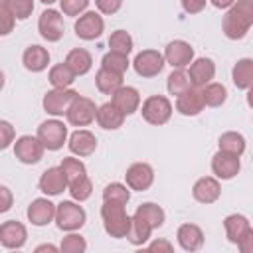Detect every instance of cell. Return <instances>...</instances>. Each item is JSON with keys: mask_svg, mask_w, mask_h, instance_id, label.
Returning a JSON list of instances; mask_svg holds the SVG:
<instances>
[{"mask_svg": "<svg viewBox=\"0 0 253 253\" xmlns=\"http://www.w3.org/2000/svg\"><path fill=\"white\" fill-rule=\"evenodd\" d=\"M217 146H219V150H225V152H231V154H235V156H241V154L245 152L247 142H245V136H243L241 132H237V130H227V132H223V134L219 136Z\"/></svg>", "mask_w": 253, "mask_h": 253, "instance_id": "obj_32", "label": "cell"}, {"mask_svg": "<svg viewBox=\"0 0 253 253\" xmlns=\"http://www.w3.org/2000/svg\"><path fill=\"white\" fill-rule=\"evenodd\" d=\"M95 6H97V10H99L101 14L111 16V14H117V12L121 10L123 0H95Z\"/></svg>", "mask_w": 253, "mask_h": 253, "instance_id": "obj_45", "label": "cell"}, {"mask_svg": "<svg viewBox=\"0 0 253 253\" xmlns=\"http://www.w3.org/2000/svg\"><path fill=\"white\" fill-rule=\"evenodd\" d=\"M101 219H103V227L105 233L115 237V239H123L128 235L132 217L126 213L125 204L119 202H103L101 206Z\"/></svg>", "mask_w": 253, "mask_h": 253, "instance_id": "obj_2", "label": "cell"}, {"mask_svg": "<svg viewBox=\"0 0 253 253\" xmlns=\"http://www.w3.org/2000/svg\"><path fill=\"white\" fill-rule=\"evenodd\" d=\"M16 24V14L12 10L10 0H0V34L8 36L14 30Z\"/></svg>", "mask_w": 253, "mask_h": 253, "instance_id": "obj_42", "label": "cell"}, {"mask_svg": "<svg viewBox=\"0 0 253 253\" xmlns=\"http://www.w3.org/2000/svg\"><path fill=\"white\" fill-rule=\"evenodd\" d=\"M67 188H69V194H71V198H73L75 202H85V200H89L91 194H93V182H91V178H89L87 174L81 176L79 180L71 182Z\"/></svg>", "mask_w": 253, "mask_h": 253, "instance_id": "obj_40", "label": "cell"}, {"mask_svg": "<svg viewBox=\"0 0 253 253\" xmlns=\"http://www.w3.org/2000/svg\"><path fill=\"white\" fill-rule=\"evenodd\" d=\"M241 170V160L239 156L231 154V152H225V150H217L213 156H211V172L215 178L219 180H231L239 174Z\"/></svg>", "mask_w": 253, "mask_h": 253, "instance_id": "obj_13", "label": "cell"}, {"mask_svg": "<svg viewBox=\"0 0 253 253\" xmlns=\"http://www.w3.org/2000/svg\"><path fill=\"white\" fill-rule=\"evenodd\" d=\"M75 97H77V91H73L71 87H65V89L53 87L51 91H47L43 95L42 105H43V111L47 115H51V117H63V115H67V111H69L71 103L75 101Z\"/></svg>", "mask_w": 253, "mask_h": 253, "instance_id": "obj_5", "label": "cell"}, {"mask_svg": "<svg viewBox=\"0 0 253 253\" xmlns=\"http://www.w3.org/2000/svg\"><path fill=\"white\" fill-rule=\"evenodd\" d=\"M95 85L103 95H113L119 87H123V73H115L101 67L95 75Z\"/></svg>", "mask_w": 253, "mask_h": 253, "instance_id": "obj_30", "label": "cell"}, {"mask_svg": "<svg viewBox=\"0 0 253 253\" xmlns=\"http://www.w3.org/2000/svg\"><path fill=\"white\" fill-rule=\"evenodd\" d=\"M111 103L121 111L125 113L126 117L136 113L140 109V93L136 87H130V85H123L119 87L113 95H111Z\"/></svg>", "mask_w": 253, "mask_h": 253, "instance_id": "obj_18", "label": "cell"}, {"mask_svg": "<svg viewBox=\"0 0 253 253\" xmlns=\"http://www.w3.org/2000/svg\"><path fill=\"white\" fill-rule=\"evenodd\" d=\"M202 95H204V103L206 107H221L227 101V89L221 83H208L202 87Z\"/></svg>", "mask_w": 253, "mask_h": 253, "instance_id": "obj_35", "label": "cell"}, {"mask_svg": "<svg viewBox=\"0 0 253 253\" xmlns=\"http://www.w3.org/2000/svg\"><path fill=\"white\" fill-rule=\"evenodd\" d=\"M190 87H194V85H192V81H190L188 71H184V69H172V73H170L168 79H166V89H168V93L174 95V97H178V95H182L184 91H188Z\"/></svg>", "mask_w": 253, "mask_h": 253, "instance_id": "obj_34", "label": "cell"}, {"mask_svg": "<svg viewBox=\"0 0 253 253\" xmlns=\"http://www.w3.org/2000/svg\"><path fill=\"white\" fill-rule=\"evenodd\" d=\"M164 57L166 63L172 65V69H184L190 67V63L194 61V47L184 40H174L166 45Z\"/></svg>", "mask_w": 253, "mask_h": 253, "instance_id": "obj_14", "label": "cell"}, {"mask_svg": "<svg viewBox=\"0 0 253 253\" xmlns=\"http://www.w3.org/2000/svg\"><path fill=\"white\" fill-rule=\"evenodd\" d=\"M0 132H2L0 148H2V150H6V148L14 142V126H12L8 121H0Z\"/></svg>", "mask_w": 253, "mask_h": 253, "instance_id": "obj_46", "label": "cell"}, {"mask_svg": "<svg viewBox=\"0 0 253 253\" xmlns=\"http://www.w3.org/2000/svg\"><path fill=\"white\" fill-rule=\"evenodd\" d=\"M85 221H87V213L79 206V202L65 200V202L57 204L55 225L61 231H77V229H81L85 225Z\"/></svg>", "mask_w": 253, "mask_h": 253, "instance_id": "obj_4", "label": "cell"}, {"mask_svg": "<svg viewBox=\"0 0 253 253\" xmlns=\"http://www.w3.org/2000/svg\"><path fill=\"white\" fill-rule=\"evenodd\" d=\"M40 2H42V4H47V6H49V4H53V2H59V0H40Z\"/></svg>", "mask_w": 253, "mask_h": 253, "instance_id": "obj_54", "label": "cell"}, {"mask_svg": "<svg viewBox=\"0 0 253 253\" xmlns=\"http://www.w3.org/2000/svg\"><path fill=\"white\" fill-rule=\"evenodd\" d=\"M241 253H253V227H249V231L241 237V241L237 243Z\"/></svg>", "mask_w": 253, "mask_h": 253, "instance_id": "obj_48", "label": "cell"}, {"mask_svg": "<svg viewBox=\"0 0 253 253\" xmlns=\"http://www.w3.org/2000/svg\"><path fill=\"white\" fill-rule=\"evenodd\" d=\"M43 150L45 146L42 144V140L32 134H24L14 142V156L22 164H38L43 156Z\"/></svg>", "mask_w": 253, "mask_h": 253, "instance_id": "obj_11", "label": "cell"}, {"mask_svg": "<svg viewBox=\"0 0 253 253\" xmlns=\"http://www.w3.org/2000/svg\"><path fill=\"white\" fill-rule=\"evenodd\" d=\"M152 227L144 221V219H140L138 215H132V223H130V229H128V235H126V239L132 243V245H144L148 239H150V235H152Z\"/></svg>", "mask_w": 253, "mask_h": 253, "instance_id": "obj_33", "label": "cell"}, {"mask_svg": "<svg viewBox=\"0 0 253 253\" xmlns=\"http://www.w3.org/2000/svg\"><path fill=\"white\" fill-rule=\"evenodd\" d=\"M130 200V188L121 182H111L103 188V202H119V204H128Z\"/></svg>", "mask_w": 253, "mask_h": 253, "instance_id": "obj_37", "label": "cell"}, {"mask_svg": "<svg viewBox=\"0 0 253 253\" xmlns=\"http://www.w3.org/2000/svg\"><path fill=\"white\" fill-rule=\"evenodd\" d=\"M251 223L249 219L243 215V213H229L225 219H223V229H225V237L229 243H239L241 237L249 231Z\"/></svg>", "mask_w": 253, "mask_h": 253, "instance_id": "obj_26", "label": "cell"}, {"mask_svg": "<svg viewBox=\"0 0 253 253\" xmlns=\"http://www.w3.org/2000/svg\"><path fill=\"white\" fill-rule=\"evenodd\" d=\"M63 12H57L53 8H47L38 18V32L45 42H59L63 38L65 26H63Z\"/></svg>", "mask_w": 253, "mask_h": 253, "instance_id": "obj_8", "label": "cell"}, {"mask_svg": "<svg viewBox=\"0 0 253 253\" xmlns=\"http://www.w3.org/2000/svg\"><path fill=\"white\" fill-rule=\"evenodd\" d=\"M172 103L168 97L164 95H150L142 101V107H140V113H142V119L148 123V125H154V126H162L170 121L172 117Z\"/></svg>", "mask_w": 253, "mask_h": 253, "instance_id": "obj_3", "label": "cell"}, {"mask_svg": "<svg viewBox=\"0 0 253 253\" xmlns=\"http://www.w3.org/2000/svg\"><path fill=\"white\" fill-rule=\"evenodd\" d=\"M75 71L63 61V63H55L49 73H47V79L51 83V87H57V89H65V87H71V83L75 81Z\"/></svg>", "mask_w": 253, "mask_h": 253, "instance_id": "obj_31", "label": "cell"}, {"mask_svg": "<svg viewBox=\"0 0 253 253\" xmlns=\"http://www.w3.org/2000/svg\"><path fill=\"white\" fill-rule=\"evenodd\" d=\"M73 30H75L77 38H81L85 42H93V40H97V38L103 36V32H105V20H103V16L99 12L89 10V12L81 14L75 20Z\"/></svg>", "mask_w": 253, "mask_h": 253, "instance_id": "obj_10", "label": "cell"}, {"mask_svg": "<svg viewBox=\"0 0 253 253\" xmlns=\"http://www.w3.org/2000/svg\"><path fill=\"white\" fill-rule=\"evenodd\" d=\"M231 81L237 89L247 91L253 85V59L251 57H241L231 69Z\"/></svg>", "mask_w": 253, "mask_h": 253, "instance_id": "obj_27", "label": "cell"}, {"mask_svg": "<svg viewBox=\"0 0 253 253\" xmlns=\"http://www.w3.org/2000/svg\"><path fill=\"white\" fill-rule=\"evenodd\" d=\"M65 63L75 71V75H85V73H89L91 67H93V57H91V53H89L87 49L75 47V49H71V51L67 53Z\"/></svg>", "mask_w": 253, "mask_h": 253, "instance_id": "obj_29", "label": "cell"}, {"mask_svg": "<svg viewBox=\"0 0 253 253\" xmlns=\"http://www.w3.org/2000/svg\"><path fill=\"white\" fill-rule=\"evenodd\" d=\"M247 105L253 109V85L247 89Z\"/></svg>", "mask_w": 253, "mask_h": 253, "instance_id": "obj_53", "label": "cell"}, {"mask_svg": "<svg viewBox=\"0 0 253 253\" xmlns=\"http://www.w3.org/2000/svg\"><path fill=\"white\" fill-rule=\"evenodd\" d=\"M67 146L71 150V154L83 158V156H91L95 150H97V136L87 130V128H77L69 134V140H67Z\"/></svg>", "mask_w": 253, "mask_h": 253, "instance_id": "obj_20", "label": "cell"}, {"mask_svg": "<svg viewBox=\"0 0 253 253\" xmlns=\"http://www.w3.org/2000/svg\"><path fill=\"white\" fill-rule=\"evenodd\" d=\"M0 198H2V202H0V211H8V210L12 208V192H10V188L2 186V188H0Z\"/></svg>", "mask_w": 253, "mask_h": 253, "instance_id": "obj_49", "label": "cell"}, {"mask_svg": "<svg viewBox=\"0 0 253 253\" xmlns=\"http://www.w3.org/2000/svg\"><path fill=\"white\" fill-rule=\"evenodd\" d=\"M251 162H253V156H251Z\"/></svg>", "mask_w": 253, "mask_h": 253, "instance_id": "obj_55", "label": "cell"}, {"mask_svg": "<svg viewBox=\"0 0 253 253\" xmlns=\"http://www.w3.org/2000/svg\"><path fill=\"white\" fill-rule=\"evenodd\" d=\"M109 47H111V51L128 55V53L132 51V47H134L132 36H130L126 30H115V32L109 36Z\"/></svg>", "mask_w": 253, "mask_h": 253, "instance_id": "obj_36", "label": "cell"}, {"mask_svg": "<svg viewBox=\"0 0 253 253\" xmlns=\"http://www.w3.org/2000/svg\"><path fill=\"white\" fill-rule=\"evenodd\" d=\"M206 2L208 0H180L186 14H200L206 8Z\"/></svg>", "mask_w": 253, "mask_h": 253, "instance_id": "obj_47", "label": "cell"}, {"mask_svg": "<svg viewBox=\"0 0 253 253\" xmlns=\"http://www.w3.org/2000/svg\"><path fill=\"white\" fill-rule=\"evenodd\" d=\"M55 211H57V206L53 202H49L47 198H36L28 206L26 215H28V221L32 225L43 227V225H47L55 219Z\"/></svg>", "mask_w": 253, "mask_h": 253, "instance_id": "obj_15", "label": "cell"}, {"mask_svg": "<svg viewBox=\"0 0 253 253\" xmlns=\"http://www.w3.org/2000/svg\"><path fill=\"white\" fill-rule=\"evenodd\" d=\"M22 63H24V67H26L28 71L40 73V71H43V69L47 67V63H49V51H47L43 45H38V43L28 45V47L24 49V53H22Z\"/></svg>", "mask_w": 253, "mask_h": 253, "instance_id": "obj_24", "label": "cell"}, {"mask_svg": "<svg viewBox=\"0 0 253 253\" xmlns=\"http://www.w3.org/2000/svg\"><path fill=\"white\" fill-rule=\"evenodd\" d=\"M176 237H178V245L184 251L194 253L204 247V231L196 223H182L176 231Z\"/></svg>", "mask_w": 253, "mask_h": 253, "instance_id": "obj_23", "label": "cell"}, {"mask_svg": "<svg viewBox=\"0 0 253 253\" xmlns=\"http://www.w3.org/2000/svg\"><path fill=\"white\" fill-rule=\"evenodd\" d=\"M192 196L196 202L200 204H213L219 200L221 196V184H219V178L215 176H202L196 180L194 188H192Z\"/></svg>", "mask_w": 253, "mask_h": 253, "instance_id": "obj_17", "label": "cell"}, {"mask_svg": "<svg viewBox=\"0 0 253 253\" xmlns=\"http://www.w3.org/2000/svg\"><path fill=\"white\" fill-rule=\"evenodd\" d=\"M59 168L63 170V174H65V178H67V184H71V182H75V180H79L81 176L87 174L85 164H83L79 158H73V156L63 158L61 164H59Z\"/></svg>", "mask_w": 253, "mask_h": 253, "instance_id": "obj_39", "label": "cell"}, {"mask_svg": "<svg viewBox=\"0 0 253 253\" xmlns=\"http://www.w3.org/2000/svg\"><path fill=\"white\" fill-rule=\"evenodd\" d=\"M134 215H138L140 219H144L152 229L162 227L164 221H166V213H164V210H162L158 204H154V202H144V204H140V206L136 208Z\"/></svg>", "mask_w": 253, "mask_h": 253, "instance_id": "obj_28", "label": "cell"}, {"mask_svg": "<svg viewBox=\"0 0 253 253\" xmlns=\"http://www.w3.org/2000/svg\"><path fill=\"white\" fill-rule=\"evenodd\" d=\"M188 75H190V81L194 87H204L208 83H211V79L215 77V63L213 59L210 57H198L190 63V69H188Z\"/></svg>", "mask_w": 253, "mask_h": 253, "instance_id": "obj_22", "label": "cell"}, {"mask_svg": "<svg viewBox=\"0 0 253 253\" xmlns=\"http://www.w3.org/2000/svg\"><path fill=\"white\" fill-rule=\"evenodd\" d=\"M130 61H128V55L125 53H117V51H107L101 59V67L109 69V71H115V73H125L128 69Z\"/></svg>", "mask_w": 253, "mask_h": 253, "instance_id": "obj_38", "label": "cell"}, {"mask_svg": "<svg viewBox=\"0 0 253 253\" xmlns=\"http://www.w3.org/2000/svg\"><path fill=\"white\" fill-rule=\"evenodd\" d=\"M210 2H211L215 8H219V10H225V8H231L235 0H210Z\"/></svg>", "mask_w": 253, "mask_h": 253, "instance_id": "obj_51", "label": "cell"}, {"mask_svg": "<svg viewBox=\"0 0 253 253\" xmlns=\"http://www.w3.org/2000/svg\"><path fill=\"white\" fill-rule=\"evenodd\" d=\"M36 136L42 140L45 150H59L67 142V126L57 119H47L38 126Z\"/></svg>", "mask_w": 253, "mask_h": 253, "instance_id": "obj_6", "label": "cell"}, {"mask_svg": "<svg viewBox=\"0 0 253 253\" xmlns=\"http://www.w3.org/2000/svg\"><path fill=\"white\" fill-rule=\"evenodd\" d=\"M85 249H87L85 237H81L75 231H67V235L61 239V245H59V251L63 253H83Z\"/></svg>", "mask_w": 253, "mask_h": 253, "instance_id": "obj_41", "label": "cell"}, {"mask_svg": "<svg viewBox=\"0 0 253 253\" xmlns=\"http://www.w3.org/2000/svg\"><path fill=\"white\" fill-rule=\"evenodd\" d=\"M125 113H121L113 103H103L99 109H97V125L105 130H117L123 126L125 123Z\"/></svg>", "mask_w": 253, "mask_h": 253, "instance_id": "obj_25", "label": "cell"}, {"mask_svg": "<svg viewBox=\"0 0 253 253\" xmlns=\"http://www.w3.org/2000/svg\"><path fill=\"white\" fill-rule=\"evenodd\" d=\"M126 186L134 192H144L154 184V168L148 162H134L125 172Z\"/></svg>", "mask_w": 253, "mask_h": 253, "instance_id": "obj_12", "label": "cell"}, {"mask_svg": "<svg viewBox=\"0 0 253 253\" xmlns=\"http://www.w3.org/2000/svg\"><path fill=\"white\" fill-rule=\"evenodd\" d=\"M42 251H51V253H55L57 247H55V245H49V243H43V245H38V247H36V253H42Z\"/></svg>", "mask_w": 253, "mask_h": 253, "instance_id": "obj_52", "label": "cell"}, {"mask_svg": "<svg viewBox=\"0 0 253 253\" xmlns=\"http://www.w3.org/2000/svg\"><path fill=\"white\" fill-rule=\"evenodd\" d=\"M91 0H59V6H61V12L63 16H81L87 12V6H89Z\"/></svg>", "mask_w": 253, "mask_h": 253, "instance_id": "obj_43", "label": "cell"}, {"mask_svg": "<svg viewBox=\"0 0 253 253\" xmlns=\"http://www.w3.org/2000/svg\"><path fill=\"white\" fill-rule=\"evenodd\" d=\"M28 241V229L22 221L8 219L0 225V243L4 249H20Z\"/></svg>", "mask_w": 253, "mask_h": 253, "instance_id": "obj_16", "label": "cell"}, {"mask_svg": "<svg viewBox=\"0 0 253 253\" xmlns=\"http://www.w3.org/2000/svg\"><path fill=\"white\" fill-rule=\"evenodd\" d=\"M16 20H28L34 12V0H10Z\"/></svg>", "mask_w": 253, "mask_h": 253, "instance_id": "obj_44", "label": "cell"}, {"mask_svg": "<svg viewBox=\"0 0 253 253\" xmlns=\"http://www.w3.org/2000/svg\"><path fill=\"white\" fill-rule=\"evenodd\" d=\"M67 186H69L67 178L59 166H51V168L43 170V174L40 176V182H38L40 192H43L45 196H59Z\"/></svg>", "mask_w": 253, "mask_h": 253, "instance_id": "obj_21", "label": "cell"}, {"mask_svg": "<svg viewBox=\"0 0 253 253\" xmlns=\"http://www.w3.org/2000/svg\"><path fill=\"white\" fill-rule=\"evenodd\" d=\"M97 109L99 107H95V101L93 99L77 95L75 101L71 103L67 115H65L67 117V123L73 125V126H77V128L79 126H87V125H91L97 119Z\"/></svg>", "mask_w": 253, "mask_h": 253, "instance_id": "obj_9", "label": "cell"}, {"mask_svg": "<svg viewBox=\"0 0 253 253\" xmlns=\"http://www.w3.org/2000/svg\"><path fill=\"white\" fill-rule=\"evenodd\" d=\"M164 65H166V57L158 49H142L140 53H136V57L132 61V67H134L136 75H140L144 79L160 75Z\"/></svg>", "mask_w": 253, "mask_h": 253, "instance_id": "obj_7", "label": "cell"}, {"mask_svg": "<svg viewBox=\"0 0 253 253\" xmlns=\"http://www.w3.org/2000/svg\"><path fill=\"white\" fill-rule=\"evenodd\" d=\"M148 249H152V251H166V253H170V251L174 249V245H172L170 241H166V239H156V241L148 243Z\"/></svg>", "mask_w": 253, "mask_h": 253, "instance_id": "obj_50", "label": "cell"}, {"mask_svg": "<svg viewBox=\"0 0 253 253\" xmlns=\"http://www.w3.org/2000/svg\"><path fill=\"white\" fill-rule=\"evenodd\" d=\"M253 26V0H235L231 8H227L221 30L227 40H243Z\"/></svg>", "mask_w": 253, "mask_h": 253, "instance_id": "obj_1", "label": "cell"}, {"mask_svg": "<svg viewBox=\"0 0 253 253\" xmlns=\"http://www.w3.org/2000/svg\"><path fill=\"white\" fill-rule=\"evenodd\" d=\"M204 107L206 103H204V95L200 87H190L188 91L176 97V111L184 117H196L204 111Z\"/></svg>", "mask_w": 253, "mask_h": 253, "instance_id": "obj_19", "label": "cell"}]
</instances>
